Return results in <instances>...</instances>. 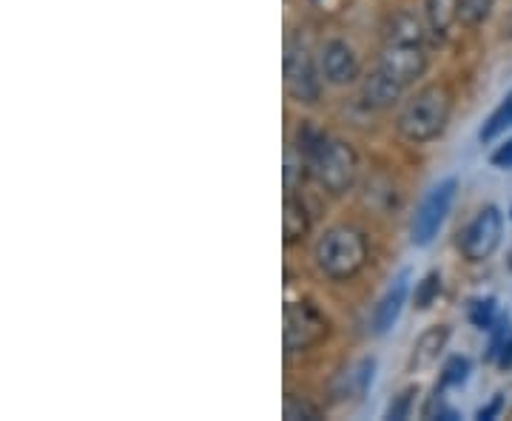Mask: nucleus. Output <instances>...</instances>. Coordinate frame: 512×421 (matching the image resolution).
<instances>
[{
  "instance_id": "393cba45",
  "label": "nucleus",
  "mask_w": 512,
  "mask_h": 421,
  "mask_svg": "<svg viewBox=\"0 0 512 421\" xmlns=\"http://www.w3.org/2000/svg\"><path fill=\"white\" fill-rule=\"evenodd\" d=\"M501 407H504V399H501V396H495L493 402L487 404V407H481V410H478V419H481V421L493 419V416L498 413V410H501Z\"/></svg>"
},
{
  "instance_id": "412c9836",
  "label": "nucleus",
  "mask_w": 512,
  "mask_h": 421,
  "mask_svg": "<svg viewBox=\"0 0 512 421\" xmlns=\"http://www.w3.org/2000/svg\"><path fill=\"white\" fill-rule=\"evenodd\" d=\"M470 322L478 330H490L495 325V299H478L470 305Z\"/></svg>"
},
{
  "instance_id": "a878e982",
  "label": "nucleus",
  "mask_w": 512,
  "mask_h": 421,
  "mask_svg": "<svg viewBox=\"0 0 512 421\" xmlns=\"http://www.w3.org/2000/svg\"><path fill=\"white\" fill-rule=\"evenodd\" d=\"M498 362H501V367H512V336L504 342V348L498 353Z\"/></svg>"
},
{
  "instance_id": "f257e3e1",
  "label": "nucleus",
  "mask_w": 512,
  "mask_h": 421,
  "mask_svg": "<svg viewBox=\"0 0 512 421\" xmlns=\"http://www.w3.org/2000/svg\"><path fill=\"white\" fill-rule=\"evenodd\" d=\"M313 259H316V268L328 276V279H333V282L353 279V276L365 268L367 262L365 234L356 231V228H348V225L328 228L319 237V242H316Z\"/></svg>"
},
{
  "instance_id": "2eb2a0df",
  "label": "nucleus",
  "mask_w": 512,
  "mask_h": 421,
  "mask_svg": "<svg viewBox=\"0 0 512 421\" xmlns=\"http://www.w3.org/2000/svg\"><path fill=\"white\" fill-rule=\"evenodd\" d=\"M424 12L433 35L444 37L458 20V0H424Z\"/></svg>"
},
{
  "instance_id": "4be33fe9",
  "label": "nucleus",
  "mask_w": 512,
  "mask_h": 421,
  "mask_svg": "<svg viewBox=\"0 0 512 421\" xmlns=\"http://www.w3.org/2000/svg\"><path fill=\"white\" fill-rule=\"evenodd\" d=\"M373 367H376L373 359H362L359 365L350 370L348 379H350V390H353V396H362V393L367 390V385L373 382Z\"/></svg>"
},
{
  "instance_id": "bb28decb",
  "label": "nucleus",
  "mask_w": 512,
  "mask_h": 421,
  "mask_svg": "<svg viewBox=\"0 0 512 421\" xmlns=\"http://www.w3.org/2000/svg\"><path fill=\"white\" fill-rule=\"evenodd\" d=\"M510 265H512V259H510Z\"/></svg>"
},
{
  "instance_id": "4468645a",
  "label": "nucleus",
  "mask_w": 512,
  "mask_h": 421,
  "mask_svg": "<svg viewBox=\"0 0 512 421\" xmlns=\"http://www.w3.org/2000/svg\"><path fill=\"white\" fill-rule=\"evenodd\" d=\"M421 20L413 12H396L387 23V43H402V46H421Z\"/></svg>"
},
{
  "instance_id": "1a4fd4ad",
  "label": "nucleus",
  "mask_w": 512,
  "mask_h": 421,
  "mask_svg": "<svg viewBox=\"0 0 512 421\" xmlns=\"http://www.w3.org/2000/svg\"><path fill=\"white\" fill-rule=\"evenodd\" d=\"M359 57L345 40H328L322 49V74L330 86H350L359 80Z\"/></svg>"
},
{
  "instance_id": "0eeeda50",
  "label": "nucleus",
  "mask_w": 512,
  "mask_h": 421,
  "mask_svg": "<svg viewBox=\"0 0 512 421\" xmlns=\"http://www.w3.org/2000/svg\"><path fill=\"white\" fill-rule=\"evenodd\" d=\"M285 89L296 103H308V106L319 103V97H322L319 72L302 46H291L285 55Z\"/></svg>"
},
{
  "instance_id": "a211bd4d",
  "label": "nucleus",
  "mask_w": 512,
  "mask_h": 421,
  "mask_svg": "<svg viewBox=\"0 0 512 421\" xmlns=\"http://www.w3.org/2000/svg\"><path fill=\"white\" fill-rule=\"evenodd\" d=\"M495 0H458V20L467 26H478L490 18Z\"/></svg>"
},
{
  "instance_id": "6ab92c4d",
  "label": "nucleus",
  "mask_w": 512,
  "mask_h": 421,
  "mask_svg": "<svg viewBox=\"0 0 512 421\" xmlns=\"http://www.w3.org/2000/svg\"><path fill=\"white\" fill-rule=\"evenodd\" d=\"M467 376H470V359L467 356H453L444 370H441V390L444 387H458L467 382Z\"/></svg>"
},
{
  "instance_id": "aec40b11",
  "label": "nucleus",
  "mask_w": 512,
  "mask_h": 421,
  "mask_svg": "<svg viewBox=\"0 0 512 421\" xmlns=\"http://www.w3.org/2000/svg\"><path fill=\"white\" fill-rule=\"evenodd\" d=\"M416 396H419V387H404L402 393L393 399V404L387 407V413H384V419L390 421H402L410 416V407L416 402Z\"/></svg>"
},
{
  "instance_id": "20e7f679",
  "label": "nucleus",
  "mask_w": 512,
  "mask_h": 421,
  "mask_svg": "<svg viewBox=\"0 0 512 421\" xmlns=\"http://www.w3.org/2000/svg\"><path fill=\"white\" fill-rule=\"evenodd\" d=\"M458 191V180L450 177V180H441L439 185H433L427 191V197L419 202L416 214H413V222H410V239L413 245H430L436 234L441 231V225L447 220L450 208H453V200H456Z\"/></svg>"
},
{
  "instance_id": "f8f14e48",
  "label": "nucleus",
  "mask_w": 512,
  "mask_h": 421,
  "mask_svg": "<svg viewBox=\"0 0 512 421\" xmlns=\"http://www.w3.org/2000/svg\"><path fill=\"white\" fill-rule=\"evenodd\" d=\"M402 89V83H396L390 74H384L382 69H379V72H373L370 77H365V83H362V97H365V103L370 109H390V106L399 103Z\"/></svg>"
},
{
  "instance_id": "7ed1b4c3",
  "label": "nucleus",
  "mask_w": 512,
  "mask_h": 421,
  "mask_svg": "<svg viewBox=\"0 0 512 421\" xmlns=\"http://www.w3.org/2000/svg\"><path fill=\"white\" fill-rule=\"evenodd\" d=\"M313 174L319 177V183L328 188L330 194H345L356 183L359 174V157L350 143L345 140H333L328 137V143L319 148V154L311 160Z\"/></svg>"
},
{
  "instance_id": "f03ea898",
  "label": "nucleus",
  "mask_w": 512,
  "mask_h": 421,
  "mask_svg": "<svg viewBox=\"0 0 512 421\" xmlns=\"http://www.w3.org/2000/svg\"><path fill=\"white\" fill-rule=\"evenodd\" d=\"M447 120H450V94L441 86H427L413 100H407L396 126L407 143L421 146L436 140L447 129Z\"/></svg>"
},
{
  "instance_id": "9b49d317",
  "label": "nucleus",
  "mask_w": 512,
  "mask_h": 421,
  "mask_svg": "<svg viewBox=\"0 0 512 421\" xmlns=\"http://www.w3.org/2000/svg\"><path fill=\"white\" fill-rule=\"evenodd\" d=\"M447 339H450V328L447 325H433L430 330H424L419 339H416V345L410 350V373H424V370H430V367L439 362L441 350L447 348Z\"/></svg>"
},
{
  "instance_id": "ddd939ff",
  "label": "nucleus",
  "mask_w": 512,
  "mask_h": 421,
  "mask_svg": "<svg viewBox=\"0 0 512 421\" xmlns=\"http://www.w3.org/2000/svg\"><path fill=\"white\" fill-rule=\"evenodd\" d=\"M282 231H285V242L293 245V242H302L311 231V214L305 208V202L296 200L291 191L285 197V205H282Z\"/></svg>"
},
{
  "instance_id": "423d86ee",
  "label": "nucleus",
  "mask_w": 512,
  "mask_h": 421,
  "mask_svg": "<svg viewBox=\"0 0 512 421\" xmlns=\"http://www.w3.org/2000/svg\"><path fill=\"white\" fill-rule=\"evenodd\" d=\"M501 234H504V217L495 205H487L478 211L476 220L464 228L458 248L470 262H484L493 257L495 248L501 245Z\"/></svg>"
},
{
  "instance_id": "5701e85b",
  "label": "nucleus",
  "mask_w": 512,
  "mask_h": 421,
  "mask_svg": "<svg viewBox=\"0 0 512 421\" xmlns=\"http://www.w3.org/2000/svg\"><path fill=\"white\" fill-rule=\"evenodd\" d=\"M319 416V410L311 407L308 402H296L293 396H288V402H285V419H316Z\"/></svg>"
},
{
  "instance_id": "39448f33",
  "label": "nucleus",
  "mask_w": 512,
  "mask_h": 421,
  "mask_svg": "<svg viewBox=\"0 0 512 421\" xmlns=\"http://www.w3.org/2000/svg\"><path fill=\"white\" fill-rule=\"evenodd\" d=\"M328 336V319L311 302L285 305V353H305Z\"/></svg>"
},
{
  "instance_id": "b1692460",
  "label": "nucleus",
  "mask_w": 512,
  "mask_h": 421,
  "mask_svg": "<svg viewBox=\"0 0 512 421\" xmlns=\"http://www.w3.org/2000/svg\"><path fill=\"white\" fill-rule=\"evenodd\" d=\"M490 163H493L495 168H512V140H507L504 146L495 148Z\"/></svg>"
},
{
  "instance_id": "dca6fc26",
  "label": "nucleus",
  "mask_w": 512,
  "mask_h": 421,
  "mask_svg": "<svg viewBox=\"0 0 512 421\" xmlns=\"http://www.w3.org/2000/svg\"><path fill=\"white\" fill-rule=\"evenodd\" d=\"M507 129H512V92L507 94V100L490 114V120L484 123V129H481L478 137H481L484 143H490V140H495L498 134H504Z\"/></svg>"
},
{
  "instance_id": "f3484780",
  "label": "nucleus",
  "mask_w": 512,
  "mask_h": 421,
  "mask_svg": "<svg viewBox=\"0 0 512 421\" xmlns=\"http://www.w3.org/2000/svg\"><path fill=\"white\" fill-rule=\"evenodd\" d=\"M441 296V276L436 271H430V274L421 279L419 285H416V293H413V305L419 308V311H427V308H433V302Z\"/></svg>"
},
{
  "instance_id": "9d476101",
  "label": "nucleus",
  "mask_w": 512,
  "mask_h": 421,
  "mask_svg": "<svg viewBox=\"0 0 512 421\" xmlns=\"http://www.w3.org/2000/svg\"><path fill=\"white\" fill-rule=\"evenodd\" d=\"M407 291H410V271H402V274L393 279V285L387 288V293L379 299V305L373 311L370 328H373L376 336H384L387 330L399 322V313H402L404 302H407Z\"/></svg>"
},
{
  "instance_id": "6e6552de",
  "label": "nucleus",
  "mask_w": 512,
  "mask_h": 421,
  "mask_svg": "<svg viewBox=\"0 0 512 421\" xmlns=\"http://www.w3.org/2000/svg\"><path fill=\"white\" fill-rule=\"evenodd\" d=\"M379 69L390 74L396 83L410 86L427 72V55L421 52V46H402V43H387L382 57H379Z\"/></svg>"
}]
</instances>
